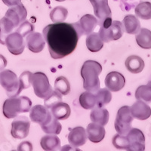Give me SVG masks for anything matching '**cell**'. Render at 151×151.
Segmentation results:
<instances>
[{"instance_id": "obj_6", "label": "cell", "mask_w": 151, "mask_h": 151, "mask_svg": "<svg viewBox=\"0 0 151 151\" xmlns=\"http://www.w3.org/2000/svg\"><path fill=\"white\" fill-rule=\"evenodd\" d=\"M31 85L33 87L35 94L40 98L45 99L52 91L47 76L42 72H36L32 75Z\"/></svg>"}, {"instance_id": "obj_4", "label": "cell", "mask_w": 151, "mask_h": 151, "mask_svg": "<svg viewBox=\"0 0 151 151\" xmlns=\"http://www.w3.org/2000/svg\"><path fill=\"white\" fill-rule=\"evenodd\" d=\"M0 84L5 88L9 98L17 97L21 94L18 78L17 75L10 70H5L0 72Z\"/></svg>"}, {"instance_id": "obj_40", "label": "cell", "mask_w": 151, "mask_h": 151, "mask_svg": "<svg viewBox=\"0 0 151 151\" xmlns=\"http://www.w3.org/2000/svg\"><path fill=\"white\" fill-rule=\"evenodd\" d=\"M2 2L5 5L11 7V6H14L21 3V0H2Z\"/></svg>"}, {"instance_id": "obj_3", "label": "cell", "mask_w": 151, "mask_h": 151, "mask_svg": "<svg viewBox=\"0 0 151 151\" xmlns=\"http://www.w3.org/2000/svg\"><path fill=\"white\" fill-rule=\"evenodd\" d=\"M32 101L26 96L11 97L5 101L2 106V113L7 119L15 118L21 113L29 112Z\"/></svg>"}, {"instance_id": "obj_12", "label": "cell", "mask_w": 151, "mask_h": 151, "mask_svg": "<svg viewBox=\"0 0 151 151\" xmlns=\"http://www.w3.org/2000/svg\"><path fill=\"white\" fill-rule=\"evenodd\" d=\"M104 83L107 89L116 92L123 88L125 85V79L124 76L120 73L113 71L106 75Z\"/></svg>"}, {"instance_id": "obj_32", "label": "cell", "mask_w": 151, "mask_h": 151, "mask_svg": "<svg viewBox=\"0 0 151 151\" xmlns=\"http://www.w3.org/2000/svg\"><path fill=\"white\" fill-rule=\"evenodd\" d=\"M95 96H96L97 104L96 106L98 107H103L105 105L108 104L112 99V94L110 90L107 88H101L98 89L96 91Z\"/></svg>"}, {"instance_id": "obj_25", "label": "cell", "mask_w": 151, "mask_h": 151, "mask_svg": "<svg viewBox=\"0 0 151 151\" xmlns=\"http://www.w3.org/2000/svg\"><path fill=\"white\" fill-rule=\"evenodd\" d=\"M15 28L14 23L11 21L9 17L5 16L0 19V44L5 45V39L12 30Z\"/></svg>"}, {"instance_id": "obj_14", "label": "cell", "mask_w": 151, "mask_h": 151, "mask_svg": "<svg viewBox=\"0 0 151 151\" xmlns=\"http://www.w3.org/2000/svg\"><path fill=\"white\" fill-rule=\"evenodd\" d=\"M26 45L32 52L39 53L41 52L45 47V39L41 33L33 31L27 36Z\"/></svg>"}, {"instance_id": "obj_21", "label": "cell", "mask_w": 151, "mask_h": 151, "mask_svg": "<svg viewBox=\"0 0 151 151\" xmlns=\"http://www.w3.org/2000/svg\"><path fill=\"white\" fill-rule=\"evenodd\" d=\"M70 107L67 104L60 101L52 107V114L58 120L67 119L70 116Z\"/></svg>"}, {"instance_id": "obj_20", "label": "cell", "mask_w": 151, "mask_h": 151, "mask_svg": "<svg viewBox=\"0 0 151 151\" xmlns=\"http://www.w3.org/2000/svg\"><path fill=\"white\" fill-rule=\"evenodd\" d=\"M78 23L83 35H88L92 33L98 24V19L91 14H85Z\"/></svg>"}, {"instance_id": "obj_11", "label": "cell", "mask_w": 151, "mask_h": 151, "mask_svg": "<svg viewBox=\"0 0 151 151\" xmlns=\"http://www.w3.org/2000/svg\"><path fill=\"white\" fill-rule=\"evenodd\" d=\"M9 52L14 55H19L23 53L25 43L24 37L18 32L12 33L5 39V44Z\"/></svg>"}, {"instance_id": "obj_7", "label": "cell", "mask_w": 151, "mask_h": 151, "mask_svg": "<svg viewBox=\"0 0 151 151\" xmlns=\"http://www.w3.org/2000/svg\"><path fill=\"white\" fill-rule=\"evenodd\" d=\"M123 26L119 21H112L108 27H101L99 30V36L104 42H109L120 39L123 34Z\"/></svg>"}, {"instance_id": "obj_28", "label": "cell", "mask_w": 151, "mask_h": 151, "mask_svg": "<svg viewBox=\"0 0 151 151\" xmlns=\"http://www.w3.org/2000/svg\"><path fill=\"white\" fill-rule=\"evenodd\" d=\"M136 42L141 48L144 49L151 48V31L146 28H142L137 33Z\"/></svg>"}, {"instance_id": "obj_13", "label": "cell", "mask_w": 151, "mask_h": 151, "mask_svg": "<svg viewBox=\"0 0 151 151\" xmlns=\"http://www.w3.org/2000/svg\"><path fill=\"white\" fill-rule=\"evenodd\" d=\"M5 16L9 17L12 22L14 23V27L17 28L22 22L25 21L27 16V11L22 3L14 5V7L10 8L5 13Z\"/></svg>"}, {"instance_id": "obj_23", "label": "cell", "mask_w": 151, "mask_h": 151, "mask_svg": "<svg viewBox=\"0 0 151 151\" xmlns=\"http://www.w3.org/2000/svg\"><path fill=\"white\" fill-rule=\"evenodd\" d=\"M41 127L43 132L50 134H59L62 129V126L58 122V119L55 118L52 114H51L44 123L42 124Z\"/></svg>"}, {"instance_id": "obj_9", "label": "cell", "mask_w": 151, "mask_h": 151, "mask_svg": "<svg viewBox=\"0 0 151 151\" xmlns=\"http://www.w3.org/2000/svg\"><path fill=\"white\" fill-rule=\"evenodd\" d=\"M30 122L26 116H19L12 123L11 134L14 138L23 139L29 134Z\"/></svg>"}, {"instance_id": "obj_42", "label": "cell", "mask_w": 151, "mask_h": 151, "mask_svg": "<svg viewBox=\"0 0 151 151\" xmlns=\"http://www.w3.org/2000/svg\"><path fill=\"white\" fill-rule=\"evenodd\" d=\"M55 1H58V2H64L65 0H55Z\"/></svg>"}, {"instance_id": "obj_19", "label": "cell", "mask_w": 151, "mask_h": 151, "mask_svg": "<svg viewBox=\"0 0 151 151\" xmlns=\"http://www.w3.org/2000/svg\"><path fill=\"white\" fill-rule=\"evenodd\" d=\"M123 30L129 34H137L141 29V24L136 16L128 14L122 21Z\"/></svg>"}, {"instance_id": "obj_39", "label": "cell", "mask_w": 151, "mask_h": 151, "mask_svg": "<svg viewBox=\"0 0 151 151\" xmlns=\"http://www.w3.org/2000/svg\"><path fill=\"white\" fill-rule=\"evenodd\" d=\"M33 150V146L29 141H24L21 143L17 147V150Z\"/></svg>"}, {"instance_id": "obj_16", "label": "cell", "mask_w": 151, "mask_h": 151, "mask_svg": "<svg viewBox=\"0 0 151 151\" xmlns=\"http://www.w3.org/2000/svg\"><path fill=\"white\" fill-rule=\"evenodd\" d=\"M86 141H87L86 131L85 130L84 128L81 126L73 129L68 135L69 143L75 147L84 145Z\"/></svg>"}, {"instance_id": "obj_5", "label": "cell", "mask_w": 151, "mask_h": 151, "mask_svg": "<svg viewBox=\"0 0 151 151\" xmlns=\"http://www.w3.org/2000/svg\"><path fill=\"white\" fill-rule=\"evenodd\" d=\"M133 116L129 106H123L119 109L115 120V129L119 134H127L132 129V122Z\"/></svg>"}, {"instance_id": "obj_27", "label": "cell", "mask_w": 151, "mask_h": 151, "mask_svg": "<svg viewBox=\"0 0 151 151\" xmlns=\"http://www.w3.org/2000/svg\"><path fill=\"white\" fill-rule=\"evenodd\" d=\"M86 46L91 52H98L104 46V42L97 33H91L87 35L86 38Z\"/></svg>"}, {"instance_id": "obj_17", "label": "cell", "mask_w": 151, "mask_h": 151, "mask_svg": "<svg viewBox=\"0 0 151 151\" xmlns=\"http://www.w3.org/2000/svg\"><path fill=\"white\" fill-rule=\"evenodd\" d=\"M86 133L89 141L93 143H99L104 138L106 131L104 125L92 122L88 125Z\"/></svg>"}, {"instance_id": "obj_29", "label": "cell", "mask_w": 151, "mask_h": 151, "mask_svg": "<svg viewBox=\"0 0 151 151\" xmlns=\"http://www.w3.org/2000/svg\"><path fill=\"white\" fill-rule=\"evenodd\" d=\"M79 104L83 108L86 110H91L95 107L97 104L95 94L91 91H86L79 96Z\"/></svg>"}, {"instance_id": "obj_34", "label": "cell", "mask_w": 151, "mask_h": 151, "mask_svg": "<svg viewBox=\"0 0 151 151\" xmlns=\"http://www.w3.org/2000/svg\"><path fill=\"white\" fill-rule=\"evenodd\" d=\"M55 89L62 94L67 95L70 91V85L68 79L64 76H59L55 79Z\"/></svg>"}, {"instance_id": "obj_10", "label": "cell", "mask_w": 151, "mask_h": 151, "mask_svg": "<svg viewBox=\"0 0 151 151\" xmlns=\"http://www.w3.org/2000/svg\"><path fill=\"white\" fill-rule=\"evenodd\" d=\"M129 141L130 151H144L145 150V137L142 131L138 129H131L126 135Z\"/></svg>"}, {"instance_id": "obj_2", "label": "cell", "mask_w": 151, "mask_h": 151, "mask_svg": "<svg viewBox=\"0 0 151 151\" xmlns=\"http://www.w3.org/2000/svg\"><path fill=\"white\" fill-rule=\"evenodd\" d=\"M102 71L101 65L94 60H86L81 69L83 79V88L88 91L95 93L100 89L99 75Z\"/></svg>"}, {"instance_id": "obj_22", "label": "cell", "mask_w": 151, "mask_h": 151, "mask_svg": "<svg viewBox=\"0 0 151 151\" xmlns=\"http://www.w3.org/2000/svg\"><path fill=\"white\" fill-rule=\"evenodd\" d=\"M126 69L132 73H139L144 68V62L143 59L137 55L129 56L125 62Z\"/></svg>"}, {"instance_id": "obj_38", "label": "cell", "mask_w": 151, "mask_h": 151, "mask_svg": "<svg viewBox=\"0 0 151 151\" xmlns=\"http://www.w3.org/2000/svg\"><path fill=\"white\" fill-rule=\"evenodd\" d=\"M17 32L23 36V37L27 36L28 34L34 31V26L29 21H24L20 24V26L17 27Z\"/></svg>"}, {"instance_id": "obj_33", "label": "cell", "mask_w": 151, "mask_h": 151, "mask_svg": "<svg viewBox=\"0 0 151 151\" xmlns=\"http://www.w3.org/2000/svg\"><path fill=\"white\" fill-rule=\"evenodd\" d=\"M68 15V11L63 6H58L52 10L50 13V18L53 22H64Z\"/></svg>"}, {"instance_id": "obj_8", "label": "cell", "mask_w": 151, "mask_h": 151, "mask_svg": "<svg viewBox=\"0 0 151 151\" xmlns=\"http://www.w3.org/2000/svg\"><path fill=\"white\" fill-rule=\"evenodd\" d=\"M94 9V14L98 19V24L112 20V12L109 7L108 0H89Z\"/></svg>"}, {"instance_id": "obj_37", "label": "cell", "mask_w": 151, "mask_h": 151, "mask_svg": "<svg viewBox=\"0 0 151 151\" xmlns=\"http://www.w3.org/2000/svg\"><path fill=\"white\" fill-rule=\"evenodd\" d=\"M33 73L29 71H25L22 73L19 77L20 89L22 91L24 89H27L31 86V77Z\"/></svg>"}, {"instance_id": "obj_35", "label": "cell", "mask_w": 151, "mask_h": 151, "mask_svg": "<svg viewBox=\"0 0 151 151\" xmlns=\"http://www.w3.org/2000/svg\"><path fill=\"white\" fill-rule=\"evenodd\" d=\"M112 142H113V146L115 147L116 149L126 150H129V144L126 136L119 134H116V135L113 137Z\"/></svg>"}, {"instance_id": "obj_31", "label": "cell", "mask_w": 151, "mask_h": 151, "mask_svg": "<svg viewBox=\"0 0 151 151\" xmlns=\"http://www.w3.org/2000/svg\"><path fill=\"white\" fill-rule=\"evenodd\" d=\"M135 14L143 20L151 19V3L149 2H142L136 6Z\"/></svg>"}, {"instance_id": "obj_36", "label": "cell", "mask_w": 151, "mask_h": 151, "mask_svg": "<svg viewBox=\"0 0 151 151\" xmlns=\"http://www.w3.org/2000/svg\"><path fill=\"white\" fill-rule=\"evenodd\" d=\"M62 101V94L60 93H59L58 91H57L56 90L53 91L48 96L45 98V101H44V104H45V106H46L47 108H52V106L55 104H56L57 103L61 101Z\"/></svg>"}, {"instance_id": "obj_30", "label": "cell", "mask_w": 151, "mask_h": 151, "mask_svg": "<svg viewBox=\"0 0 151 151\" xmlns=\"http://www.w3.org/2000/svg\"><path fill=\"white\" fill-rule=\"evenodd\" d=\"M135 98L138 101L151 103V81L145 86H141L135 91Z\"/></svg>"}, {"instance_id": "obj_41", "label": "cell", "mask_w": 151, "mask_h": 151, "mask_svg": "<svg viewBox=\"0 0 151 151\" xmlns=\"http://www.w3.org/2000/svg\"><path fill=\"white\" fill-rule=\"evenodd\" d=\"M7 66V60L3 55H0V71L3 70Z\"/></svg>"}, {"instance_id": "obj_26", "label": "cell", "mask_w": 151, "mask_h": 151, "mask_svg": "<svg viewBox=\"0 0 151 151\" xmlns=\"http://www.w3.org/2000/svg\"><path fill=\"white\" fill-rule=\"evenodd\" d=\"M40 145L44 150H58L60 149V141L56 135H46L42 137Z\"/></svg>"}, {"instance_id": "obj_24", "label": "cell", "mask_w": 151, "mask_h": 151, "mask_svg": "<svg viewBox=\"0 0 151 151\" xmlns=\"http://www.w3.org/2000/svg\"><path fill=\"white\" fill-rule=\"evenodd\" d=\"M90 118L92 122L106 125L109 121V112L106 109L97 106L91 110Z\"/></svg>"}, {"instance_id": "obj_1", "label": "cell", "mask_w": 151, "mask_h": 151, "mask_svg": "<svg viewBox=\"0 0 151 151\" xmlns=\"http://www.w3.org/2000/svg\"><path fill=\"white\" fill-rule=\"evenodd\" d=\"M83 35L79 23H55L43 29V37L54 59L63 58L74 52L79 39Z\"/></svg>"}, {"instance_id": "obj_15", "label": "cell", "mask_w": 151, "mask_h": 151, "mask_svg": "<svg viewBox=\"0 0 151 151\" xmlns=\"http://www.w3.org/2000/svg\"><path fill=\"white\" fill-rule=\"evenodd\" d=\"M130 109L133 118L139 120H146L151 116L150 106L142 101L137 100Z\"/></svg>"}, {"instance_id": "obj_18", "label": "cell", "mask_w": 151, "mask_h": 151, "mask_svg": "<svg viewBox=\"0 0 151 151\" xmlns=\"http://www.w3.org/2000/svg\"><path fill=\"white\" fill-rule=\"evenodd\" d=\"M52 113H50L45 106L36 105L31 109L29 117L32 122L42 125L48 119Z\"/></svg>"}]
</instances>
